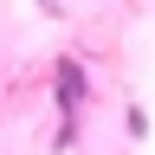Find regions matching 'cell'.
I'll return each instance as SVG.
<instances>
[{
	"instance_id": "cell-1",
	"label": "cell",
	"mask_w": 155,
	"mask_h": 155,
	"mask_svg": "<svg viewBox=\"0 0 155 155\" xmlns=\"http://www.w3.org/2000/svg\"><path fill=\"white\" fill-rule=\"evenodd\" d=\"M78 97H84V71H78V65H58V104H78Z\"/></svg>"
},
{
	"instance_id": "cell-2",
	"label": "cell",
	"mask_w": 155,
	"mask_h": 155,
	"mask_svg": "<svg viewBox=\"0 0 155 155\" xmlns=\"http://www.w3.org/2000/svg\"><path fill=\"white\" fill-rule=\"evenodd\" d=\"M45 7H52V0H45Z\"/></svg>"
}]
</instances>
